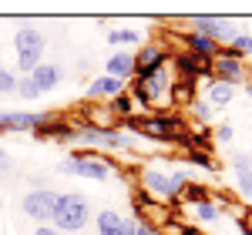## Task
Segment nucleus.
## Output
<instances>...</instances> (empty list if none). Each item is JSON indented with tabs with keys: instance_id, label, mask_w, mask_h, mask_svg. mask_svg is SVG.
<instances>
[{
	"instance_id": "1",
	"label": "nucleus",
	"mask_w": 252,
	"mask_h": 235,
	"mask_svg": "<svg viewBox=\"0 0 252 235\" xmlns=\"http://www.w3.org/2000/svg\"><path fill=\"white\" fill-rule=\"evenodd\" d=\"M118 128H131L138 131V138H148V141H182V138L189 135V124L182 121V118H175L172 111H152V115H138L131 121H125V124H118Z\"/></svg>"
},
{
	"instance_id": "2",
	"label": "nucleus",
	"mask_w": 252,
	"mask_h": 235,
	"mask_svg": "<svg viewBox=\"0 0 252 235\" xmlns=\"http://www.w3.org/2000/svg\"><path fill=\"white\" fill-rule=\"evenodd\" d=\"M88 222H91V205H88V198L78 195V192H58L51 225H54L61 235H71V232H81Z\"/></svg>"
},
{
	"instance_id": "3",
	"label": "nucleus",
	"mask_w": 252,
	"mask_h": 235,
	"mask_svg": "<svg viewBox=\"0 0 252 235\" xmlns=\"http://www.w3.org/2000/svg\"><path fill=\"white\" fill-rule=\"evenodd\" d=\"M61 175H74V178H91V181H108L115 172V161L101 151H74L58 165Z\"/></svg>"
},
{
	"instance_id": "4",
	"label": "nucleus",
	"mask_w": 252,
	"mask_h": 235,
	"mask_svg": "<svg viewBox=\"0 0 252 235\" xmlns=\"http://www.w3.org/2000/svg\"><path fill=\"white\" fill-rule=\"evenodd\" d=\"M14 47H17V67L20 74H31L37 64H44V34L37 27H17L14 34Z\"/></svg>"
},
{
	"instance_id": "5",
	"label": "nucleus",
	"mask_w": 252,
	"mask_h": 235,
	"mask_svg": "<svg viewBox=\"0 0 252 235\" xmlns=\"http://www.w3.org/2000/svg\"><path fill=\"white\" fill-rule=\"evenodd\" d=\"M131 208H135V212H131V218H135V222H141V225H148L155 235L165 229V222H172V218H175V208H172V205L155 202V198H148L145 192H135V195H131Z\"/></svg>"
},
{
	"instance_id": "6",
	"label": "nucleus",
	"mask_w": 252,
	"mask_h": 235,
	"mask_svg": "<svg viewBox=\"0 0 252 235\" xmlns=\"http://www.w3.org/2000/svg\"><path fill=\"white\" fill-rule=\"evenodd\" d=\"M192 24V30L195 34H202V37H209V40H215L219 47H229L242 30L235 27V20H225V17H192L189 20Z\"/></svg>"
},
{
	"instance_id": "7",
	"label": "nucleus",
	"mask_w": 252,
	"mask_h": 235,
	"mask_svg": "<svg viewBox=\"0 0 252 235\" xmlns=\"http://www.w3.org/2000/svg\"><path fill=\"white\" fill-rule=\"evenodd\" d=\"M54 202H58V192H54V188H34V192H27V195H24L20 208H24V215L34 218L37 225H51Z\"/></svg>"
},
{
	"instance_id": "8",
	"label": "nucleus",
	"mask_w": 252,
	"mask_h": 235,
	"mask_svg": "<svg viewBox=\"0 0 252 235\" xmlns=\"http://www.w3.org/2000/svg\"><path fill=\"white\" fill-rule=\"evenodd\" d=\"M138 192H145V195L155 198V202H165V205L175 202V192H172V185H168V172H165V168H155V165L141 168V175H138Z\"/></svg>"
},
{
	"instance_id": "9",
	"label": "nucleus",
	"mask_w": 252,
	"mask_h": 235,
	"mask_svg": "<svg viewBox=\"0 0 252 235\" xmlns=\"http://www.w3.org/2000/svg\"><path fill=\"white\" fill-rule=\"evenodd\" d=\"M51 118L54 111H0V135L3 131H37Z\"/></svg>"
},
{
	"instance_id": "10",
	"label": "nucleus",
	"mask_w": 252,
	"mask_h": 235,
	"mask_svg": "<svg viewBox=\"0 0 252 235\" xmlns=\"http://www.w3.org/2000/svg\"><path fill=\"white\" fill-rule=\"evenodd\" d=\"M165 64H172V51L165 44H158V40H148V44H141L135 51V78L155 71V67H165Z\"/></svg>"
},
{
	"instance_id": "11",
	"label": "nucleus",
	"mask_w": 252,
	"mask_h": 235,
	"mask_svg": "<svg viewBox=\"0 0 252 235\" xmlns=\"http://www.w3.org/2000/svg\"><path fill=\"white\" fill-rule=\"evenodd\" d=\"M78 124L94 128V131H118V118L108 111V104H104V101H88V104H81Z\"/></svg>"
},
{
	"instance_id": "12",
	"label": "nucleus",
	"mask_w": 252,
	"mask_h": 235,
	"mask_svg": "<svg viewBox=\"0 0 252 235\" xmlns=\"http://www.w3.org/2000/svg\"><path fill=\"white\" fill-rule=\"evenodd\" d=\"M212 78L215 81H225V84H232V88H239V84H246L252 74H249V67H246V60L215 58L212 60Z\"/></svg>"
},
{
	"instance_id": "13",
	"label": "nucleus",
	"mask_w": 252,
	"mask_h": 235,
	"mask_svg": "<svg viewBox=\"0 0 252 235\" xmlns=\"http://www.w3.org/2000/svg\"><path fill=\"white\" fill-rule=\"evenodd\" d=\"M37 138H44V141H58V145H74V135H78V121H64V118H51L47 124H40L37 131H34Z\"/></svg>"
},
{
	"instance_id": "14",
	"label": "nucleus",
	"mask_w": 252,
	"mask_h": 235,
	"mask_svg": "<svg viewBox=\"0 0 252 235\" xmlns=\"http://www.w3.org/2000/svg\"><path fill=\"white\" fill-rule=\"evenodd\" d=\"M104 74L121 81V84H128V81L135 78V51H118V54H111L108 64H104Z\"/></svg>"
},
{
	"instance_id": "15",
	"label": "nucleus",
	"mask_w": 252,
	"mask_h": 235,
	"mask_svg": "<svg viewBox=\"0 0 252 235\" xmlns=\"http://www.w3.org/2000/svg\"><path fill=\"white\" fill-rule=\"evenodd\" d=\"M232 175L239 198H252V155H246V151L232 155Z\"/></svg>"
},
{
	"instance_id": "16",
	"label": "nucleus",
	"mask_w": 252,
	"mask_h": 235,
	"mask_svg": "<svg viewBox=\"0 0 252 235\" xmlns=\"http://www.w3.org/2000/svg\"><path fill=\"white\" fill-rule=\"evenodd\" d=\"M178 44H182V51H185V54L202 58V60H215V54H219V44L209 40V37H202V34H195V30H189Z\"/></svg>"
},
{
	"instance_id": "17",
	"label": "nucleus",
	"mask_w": 252,
	"mask_h": 235,
	"mask_svg": "<svg viewBox=\"0 0 252 235\" xmlns=\"http://www.w3.org/2000/svg\"><path fill=\"white\" fill-rule=\"evenodd\" d=\"M27 78L37 84V91H40V94H51V91H54V88L61 84L64 71H61L58 64H37V67H34V71H31Z\"/></svg>"
},
{
	"instance_id": "18",
	"label": "nucleus",
	"mask_w": 252,
	"mask_h": 235,
	"mask_svg": "<svg viewBox=\"0 0 252 235\" xmlns=\"http://www.w3.org/2000/svg\"><path fill=\"white\" fill-rule=\"evenodd\" d=\"M125 88H128V84L108 78V74H101V78H94L91 84H88V101H111L115 94H121Z\"/></svg>"
},
{
	"instance_id": "19",
	"label": "nucleus",
	"mask_w": 252,
	"mask_h": 235,
	"mask_svg": "<svg viewBox=\"0 0 252 235\" xmlns=\"http://www.w3.org/2000/svg\"><path fill=\"white\" fill-rule=\"evenodd\" d=\"M108 104V111L118 118V124H125V121H131V118H138V115H145L141 108L135 104V98L128 94V91H121V94H115L111 101H104Z\"/></svg>"
},
{
	"instance_id": "20",
	"label": "nucleus",
	"mask_w": 252,
	"mask_h": 235,
	"mask_svg": "<svg viewBox=\"0 0 252 235\" xmlns=\"http://www.w3.org/2000/svg\"><path fill=\"white\" fill-rule=\"evenodd\" d=\"M235 98V88L232 84H225V81H209V88H205V101L212 104V108H225V104H232Z\"/></svg>"
},
{
	"instance_id": "21",
	"label": "nucleus",
	"mask_w": 252,
	"mask_h": 235,
	"mask_svg": "<svg viewBox=\"0 0 252 235\" xmlns=\"http://www.w3.org/2000/svg\"><path fill=\"white\" fill-rule=\"evenodd\" d=\"M121 212H115V208H101L94 218V225H97V235H125L121 232Z\"/></svg>"
},
{
	"instance_id": "22",
	"label": "nucleus",
	"mask_w": 252,
	"mask_h": 235,
	"mask_svg": "<svg viewBox=\"0 0 252 235\" xmlns=\"http://www.w3.org/2000/svg\"><path fill=\"white\" fill-rule=\"evenodd\" d=\"M182 205H202V202H209V198H212V192H209V188H205V185H202V181H189V185H185V188H182Z\"/></svg>"
},
{
	"instance_id": "23",
	"label": "nucleus",
	"mask_w": 252,
	"mask_h": 235,
	"mask_svg": "<svg viewBox=\"0 0 252 235\" xmlns=\"http://www.w3.org/2000/svg\"><path fill=\"white\" fill-rule=\"evenodd\" d=\"M108 44H118V47H138V44H141V34L131 30V27H115V30H108Z\"/></svg>"
},
{
	"instance_id": "24",
	"label": "nucleus",
	"mask_w": 252,
	"mask_h": 235,
	"mask_svg": "<svg viewBox=\"0 0 252 235\" xmlns=\"http://www.w3.org/2000/svg\"><path fill=\"white\" fill-rule=\"evenodd\" d=\"M192 101H195V84H189V81H175L172 104L175 108H192Z\"/></svg>"
},
{
	"instance_id": "25",
	"label": "nucleus",
	"mask_w": 252,
	"mask_h": 235,
	"mask_svg": "<svg viewBox=\"0 0 252 235\" xmlns=\"http://www.w3.org/2000/svg\"><path fill=\"white\" fill-rule=\"evenodd\" d=\"M185 165L202 168V172H219V161L212 158V151H185Z\"/></svg>"
},
{
	"instance_id": "26",
	"label": "nucleus",
	"mask_w": 252,
	"mask_h": 235,
	"mask_svg": "<svg viewBox=\"0 0 252 235\" xmlns=\"http://www.w3.org/2000/svg\"><path fill=\"white\" fill-rule=\"evenodd\" d=\"M195 218H198V222H205V225H215V222L222 218V205H219L215 198H209V202L195 205Z\"/></svg>"
},
{
	"instance_id": "27",
	"label": "nucleus",
	"mask_w": 252,
	"mask_h": 235,
	"mask_svg": "<svg viewBox=\"0 0 252 235\" xmlns=\"http://www.w3.org/2000/svg\"><path fill=\"white\" fill-rule=\"evenodd\" d=\"M189 181H195V178H192V172H189V168H175V172H168V185H172L175 198L182 195V188H185Z\"/></svg>"
},
{
	"instance_id": "28",
	"label": "nucleus",
	"mask_w": 252,
	"mask_h": 235,
	"mask_svg": "<svg viewBox=\"0 0 252 235\" xmlns=\"http://www.w3.org/2000/svg\"><path fill=\"white\" fill-rule=\"evenodd\" d=\"M189 111H192V115L198 118V124H205V121H212V118H215V108H212V104H209L205 98H195Z\"/></svg>"
},
{
	"instance_id": "29",
	"label": "nucleus",
	"mask_w": 252,
	"mask_h": 235,
	"mask_svg": "<svg viewBox=\"0 0 252 235\" xmlns=\"http://www.w3.org/2000/svg\"><path fill=\"white\" fill-rule=\"evenodd\" d=\"M14 94H20L24 101H37V98H40L37 84H34L31 78H17V91H14Z\"/></svg>"
},
{
	"instance_id": "30",
	"label": "nucleus",
	"mask_w": 252,
	"mask_h": 235,
	"mask_svg": "<svg viewBox=\"0 0 252 235\" xmlns=\"http://www.w3.org/2000/svg\"><path fill=\"white\" fill-rule=\"evenodd\" d=\"M229 47H232V51H235V54H239L242 60L252 58V34H239V37H235Z\"/></svg>"
},
{
	"instance_id": "31",
	"label": "nucleus",
	"mask_w": 252,
	"mask_h": 235,
	"mask_svg": "<svg viewBox=\"0 0 252 235\" xmlns=\"http://www.w3.org/2000/svg\"><path fill=\"white\" fill-rule=\"evenodd\" d=\"M17 91V74L10 67H0V94H14Z\"/></svg>"
},
{
	"instance_id": "32",
	"label": "nucleus",
	"mask_w": 252,
	"mask_h": 235,
	"mask_svg": "<svg viewBox=\"0 0 252 235\" xmlns=\"http://www.w3.org/2000/svg\"><path fill=\"white\" fill-rule=\"evenodd\" d=\"M185 232H189V222L175 212V218H172V222H165V229H161L158 235H185Z\"/></svg>"
},
{
	"instance_id": "33",
	"label": "nucleus",
	"mask_w": 252,
	"mask_h": 235,
	"mask_svg": "<svg viewBox=\"0 0 252 235\" xmlns=\"http://www.w3.org/2000/svg\"><path fill=\"white\" fill-rule=\"evenodd\" d=\"M232 138H235V128H232V124H219V128L212 131V141H219V145H229Z\"/></svg>"
},
{
	"instance_id": "34",
	"label": "nucleus",
	"mask_w": 252,
	"mask_h": 235,
	"mask_svg": "<svg viewBox=\"0 0 252 235\" xmlns=\"http://www.w3.org/2000/svg\"><path fill=\"white\" fill-rule=\"evenodd\" d=\"M0 172H14V158L7 155L3 148H0Z\"/></svg>"
},
{
	"instance_id": "35",
	"label": "nucleus",
	"mask_w": 252,
	"mask_h": 235,
	"mask_svg": "<svg viewBox=\"0 0 252 235\" xmlns=\"http://www.w3.org/2000/svg\"><path fill=\"white\" fill-rule=\"evenodd\" d=\"M34 235H61V232L54 229V225H37V229H34Z\"/></svg>"
},
{
	"instance_id": "36",
	"label": "nucleus",
	"mask_w": 252,
	"mask_h": 235,
	"mask_svg": "<svg viewBox=\"0 0 252 235\" xmlns=\"http://www.w3.org/2000/svg\"><path fill=\"white\" fill-rule=\"evenodd\" d=\"M135 235H155V232H152V229H148V225H141V222H138V229H135Z\"/></svg>"
},
{
	"instance_id": "37",
	"label": "nucleus",
	"mask_w": 252,
	"mask_h": 235,
	"mask_svg": "<svg viewBox=\"0 0 252 235\" xmlns=\"http://www.w3.org/2000/svg\"><path fill=\"white\" fill-rule=\"evenodd\" d=\"M246 98H249V101H252V78H249V81H246Z\"/></svg>"
},
{
	"instance_id": "38",
	"label": "nucleus",
	"mask_w": 252,
	"mask_h": 235,
	"mask_svg": "<svg viewBox=\"0 0 252 235\" xmlns=\"http://www.w3.org/2000/svg\"><path fill=\"white\" fill-rule=\"evenodd\" d=\"M185 235H205V232H202V229H192V225H189V232H185Z\"/></svg>"
},
{
	"instance_id": "39",
	"label": "nucleus",
	"mask_w": 252,
	"mask_h": 235,
	"mask_svg": "<svg viewBox=\"0 0 252 235\" xmlns=\"http://www.w3.org/2000/svg\"><path fill=\"white\" fill-rule=\"evenodd\" d=\"M0 212H3V202H0Z\"/></svg>"
},
{
	"instance_id": "40",
	"label": "nucleus",
	"mask_w": 252,
	"mask_h": 235,
	"mask_svg": "<svg viewBox=\"0 0 252 235\" xmlns=\"http://www.w3.org/2000/svg\"><path fill=\"white\" fill-rule=\"evenodd\" d=\"M71 235H81V232H71Z\"/></svg>"
}]
</instances>
